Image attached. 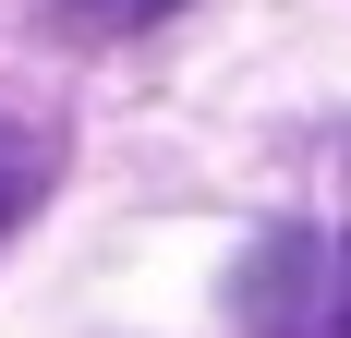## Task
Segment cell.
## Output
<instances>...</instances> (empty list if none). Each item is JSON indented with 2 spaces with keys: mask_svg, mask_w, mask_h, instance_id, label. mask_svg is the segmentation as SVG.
Segmentation results:
<instances>
[{
  "mask_svg": "<svg viewBox=\"0 0 351 338\" xmlns=\"http://www.w3.org/2000/svg\"><path fill=\"white\" fill-rule=\"evenodd\" d=\"M230 314L254 338H351V230H279L230 278Z\"/></svg>",
  "mask_w": 351,
  "mask_h": 338,
  "instance_id": "6da1fadb",
  "label": "cell"
},
{
  "mask_svg": "<svg viewBox=\"0 0 351 338\" xmlns=\"http://www.w3.org/2000/svg\"><path fill=\"white\" fill-rule=\"evenodd\" d=\"M182 0H49V25L61 36H145V25H170Z\"/></svg>",
  "mask_w": 351,
  "mask_h": 338,
  "instance_id": "7a4b0ae2",
  "label": "cell"
},
{
  "mask_svg": "<svg viewBox=\"0 0 351 338\" xmlns=\"http://www.w3.org/2000/svg\"><path fill=\"white\" fill-rule=\"evenodd\" d=\"M36 194H49V145H36V133H12V121H0V242L25 230V205H36Z\"/></svg>",
  "mask_w": 351,
  "mask_h": 338,
  "instance_id": "3957f363",
  "label": "cell"
}]
</instances>
